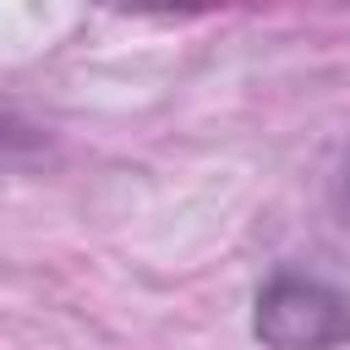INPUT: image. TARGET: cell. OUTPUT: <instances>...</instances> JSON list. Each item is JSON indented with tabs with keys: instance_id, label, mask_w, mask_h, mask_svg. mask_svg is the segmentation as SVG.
Here are the masks:
<instances>
[{
	"instance_id": "1",
	"label": "cell",
	"mask_w": 350,
	"mask_h": 350,
	"mask_svg": "<svg viewBox=\"0 0 350 350\" xmlns=\"http://www.w3.org/2000/svg\"><path fill=\"white\" fill-rule=\"evenodd\" d=\"M252 328L268 350H334L350 339V295L312 273H273Z\"/></svg>"
},
{
	"instance_id": "2",
	"label": "cell",
	"mask_w": 350,
	"mask_h": 350,
	"mask_svg": "<svg viewBox=\"0 0 350 350\" xmlns=\"http://www.w3.org/2000/svg\"><path fill=\"white\" fill-rule=\"evenodd\" d=\"M339 224H345V235H350V170H345V186H339Z\"/></svg>"
}]
</instances>
